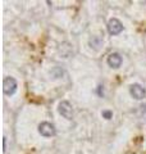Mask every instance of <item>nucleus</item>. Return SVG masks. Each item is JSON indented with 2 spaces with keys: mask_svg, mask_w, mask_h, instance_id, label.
Here are the masks:
<instances>
[{
  "mask_svg": "<svg viewBox=\"0 0 146 154\" xmlns=\"http://www.w3.org/2000/svg\"><path fill=\"white\" fill-rule=\"evenodd\" d=\"M17 88H18V84L14 77H5L3 81V90H4V94L11 96V95H14L17 91Z\"/></svg>",
  "mask_w": 146,
  "mask_h": 154,
  "instance_id": "f257e3e1",
  "label": "nucleus"
},
{
  "mask_svg": "<svg viewBox=\"0 0 146 154\" xmlns=\"http://www.w3.org/2000/svg\"><path fill=\"white\" fill-rule=\"evenodd\" d=\"M38 132L44 137H51L55 135V127L50 122H41L38 125Z\"/></svg>",
  "mask_w": 146,
  "mask_h": 154,
  "instance_id": "f03ea898",
  "label": "nucleus"
},
{
  "mask_svg": "<svg viewBox=\"0 0 146 154\" xmlns=\"http://www.w3.org/2000/svg\"><path fill=\"white\" fill-rule=\"evenodd\" d=\"M58 110H59V113H60L65 119H72V118H73V108H72L71 103L67 102V100H63V102L59 103Z\"/></svg>",
  "mask_w": 146,
  "mask_h": 154,
  "instance_id": "7ed1b4c3",
  "label": "nucleus"
},
{
  "mask_svg": "<svg viewBox=\"0 0 146 154\" xmlns=\"http://www.w3.org/2000/svg\"><path fill=\"white\" fill-rule=\"evenodd\" d=\"M108 31L110 35H119V33L123 31V25L119 19L117 18H111L108 22Z\"/></svg>",
  "mask_w": 146,
  "mask_h": 154,
  "instance_id": "20e7f679",
  "label": "nucleus"
},
{
  "mask_svg": "<svg viewBox=\"0 0 146 154\" xmlns=\"http://www.w3.org/2000/svg\"><path fill=\"white\" fill-rule=\"evenodd\" d=\"M129 93L132 95V98L136 100H141L145 98L146 95V90L141 86L140 84H132L129 86Z\"/></svg>",
  "mask_w": 146,
  "mask_h": 154,
  "instance_id": "39448f33",
  "label": "nucleus"
},
{
  "mask_svg": "<svg viewBox=\"0 0 146 154\" xmlns=\"http://www.w3.org/2000/svg\"><path fill=\"white\" fill-rule=\"evenodd\" d=\"M108 64L111 67V68H119V67L122 66V62H123V59H122L120 54H118V53H111V54L108 57Z\"/></svg>",
  "mask_w": 146,
  "mask_h": 154,
  "instance_id": "423d86ee",
  "label": "nucleus"
},
{
  "mask_svg": "<svg viewBox=\"0 0 146 154\" xmlns=\"http://www.w3.org/2000/svg\"><path fill=\"white\" fill-rule=\"evenodd\" d=\"M89 44H90V46L91 48H94V49H99V48L103 45V38H101L100 36H92L91 38H90V41H89Z\"/></svg>",
  "mask_w": 146,
  "mask_h": 154,
  "instance_id": "0eeeda50",
  "label": "nucleus"
},
{
  "mask_svg": "<svg viewBox=\"0 0 146 154\" xmlns=\"http://www.w3.org/2000/svg\"><path fill=\"white\" fill-rule=\"evenodd\" d=\"M101 116H103L105 119H110L111 117H113V112H111V110H103Z\"/></svg>",
  "mask_w": 146,
  "mask_h": 154,
  "instance_id": "6e6552de",
  "label": "nucleus"
},
{
  "mask_svg": "<svg viewBox=\"0 0 146 154\" xmlns=\"http://www.w3.org/2000/svg\"><path fill=\"white\" fill-rule=\"evenodd\" d=\"M3 141H4V145H3L4 149H3V152H5V150H7V137H4V140H3Z\"/></svg>",
  "mask_w": 146,
  "mask_h": 154,
  "instance_id": "1a4fd4ad",
  "label": "nucleus"
},
{
  "mask_svg": "<svg viewBox=\"0 0 146 154\" xmlns=\"http://www.w3.org/2000/svg\"><path fill=\"white\" fill-rule=\"evenodd\" d=\"M101 89H103V86H99V95H103V90Z\"/></svg>",
  "mask_w": 146,
  "mask_h": 154,
  "instance_id": "9d476101",
  "label": "nucleus"
}]
</instances>
